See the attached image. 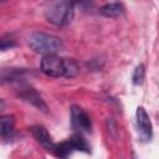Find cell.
Masks as SVG:
<instances>
[{"mask_svg": "<svg viewBox=\"0 0 159 159\" xmlns=\"http://www.w3.org/2000/svg\"><path fill=\"white\" fill-rule=\"evenodd\" d=\"M31 133L34 135V138L47 150H53L55 148V143L50 135V133L47 132V129L42 125H35L31 128Z\"/></svg>", "mask_w": 159, "mask_h": 159, "instance_id": "52a82bcc", "label": "cell"}, {"mask_svg": "<svg viewBox=\"0 0 159 159\" xmlns=\"http://www.w3.org/2000/svg\"><path fill=\"white\" fill-rule=\"evenodd\" d=\"M76 150V147H75V143L72 142V139H68V140H65L60 144H55V148H53V154L60 158V159H66L71 153H73Z\"/></svg>", "mask_w": 159, "mask_h": 159, "instance_id": "9c48e42d", "label": "cell"}, {"mask_svg": "<svg viewBox=\"0 0 159 159\" xmlns=\"http://www.w3.org/2000/svg\"><path fill=\"white\" fill-rule=\"evenodd\" d=\"M27 45L36 53H41L45 56L56 55L57 52L63 50V43L58 37L42 31L31 32L27 37Z\"/></svg>", "mask_w": 159, "mask_h": 159, "instance_id": "7a4b0ae2", "label": "cell"}, {"mask_svg": "<svg viewBox=\"0 0 159 159\" xmlns=\"http://www.w3.org/2000/svg\"><path fill=\"white\" fill-rule=\"evenodd\" d=\"M41 71L50 77H75L80 72V67L72 58H62L56 55L45 56L41 60Z\"/></svg>", "mask_w": 159, "mask_h": 159, "instance_id": "6da1fadb", "label": "cell"}, {"mask_svg": "<svg viewBox=\"0 0 159 159\" xmlns=\"http://www.w3.org/2000/svg\"><path fill=\"white\" fill-rule=\"evenodd\" d=\"M99 12L107 17H117L124 12V6L120 2H111L102 6Z\"/></svg>", "mask_w": 159, "mask_h": 159, "instance_id": "30bf717a", "label": "cell"}, {"mask_svg": "<svg viewBox=\"0 0 159 159\" xmlns=\"http://www.w3.org/2000/svg\"><path fill=\"white\" fill-rule=\"evenodd\" d=\"M137 127L139 130V134L143 140H150L152 138V122L149 119L148 113L143 107L137 108Z\"/></svg>", "mask_w": 159, "mask_h": 159, "instance_id": "8992f818", "label": "cell"}, {"mask_svg": "<svg viewBox=\"0 0 159 159\" xmlns=\"http://www.w3.org/2000/svg\"><path fill=\"white\" fill-rule=\"evenodd\" d=\"M4 108H5V102H4L2 99H0V112H1Z\"/></svg>", "mask_w": 159, "mask_h": 159, "instance_id": "5bb4252c", "label": "cell"}, {"mask_svg": "<svg viewBox=\"0 0 159 159\" xmlns=\"http://www.w3.org/2000/svg\"><path fill=\"white\" fill-rule=\"evenodd\" d=\"M12 46H15V42H14V41H11V40H6V39H1V40H0V51L11 48Z\"/></svg>", "mask_w": 159, "mask_h": 159, "instance_id": "4fadbf2b", "label": "cell"}, {"mask_svg": "<svg viewBox=\"0 0 159 159\" xmlns=\"http://www.w3.org/2000/svg\"><path fill=\"white\" fill-rule=\"evenodd\" d=\"M144 76H145V70H144V65H138L137 67H135V70H134V72H133V77H132V80H133V83L134 84H140L142 82H143V80H144Z\"/></svg>", "mask_w": 159, "mask_h": 159, "instance_id": "7c38bea8", "label": "cell"}, {"mask_svg": "<svg viewBox=\"0 0 159 159\" xmlns=\"http://www.w3.org/2000/svg\"><path fill=\"white\" fill-rule=\"evenodd\" d=\"M15 128L14 116H2L0 117V138L6 139L12 135Z\"/></svg>", "mask_w": 159, "mask_h": 159, "instance_id": "ba28073f", "label": "cell"}, {"mask_svg": "<svg viewBox=\"0 0 159 159\" xmlns=\"http://www.w3.org/2000/svg\"><path fill=\"white\" fill-rule=\"evenodd\" d=\"M72 142L75 143V147H76V150H82V152H89V145L87 144L86 139L81 135V134H75L72 138Z\"/></svg>", "mask_w": 159, "mask_h": 159, "instance_id": "8fae6325", "label": "cell"}, {"mask_svg": "<svg viewBox=\"0 0 159 159\" xmlns=\"http://www.w3.org/2000/svg\"><path fill=\"white\" fill-rule=\"evenodd\" d=\"M45 16L48 22L56 26H66L73 20L75 16L73 4L70 1L51 2L45 10Z\"/></svg>", "mask_w": 159, "mask_h": 159, "instance_id": "3957f363", "label": "cell"}, {"mask_svg": "<svg viewBox=\"0 0 159 159\" xmlns=\"http://www.w3.org/2000/svg\"><path fill=\"white\" fill-rule=\"evenodd\" d=\"M19 96L24 101H26L30 104L35 106L37 109H40L42 112H47L46 103L43 102V99L41 98V96L37 93V91L34 89L32 87H30V86H20V88H19Z\"/></svg>", "mask_w": 159, "mask_h": 159, "instance_id": "5b68a950", "label": "cell"}, {"mask_svg": "<svg viewBox=\"0 0 159 159\" xmlns=\"http://www.w3.org/2000/svg\"><path fill=\"white\" fill-rule=\"evenodd\" d=\"M71 125L75 130L81 133H88L91 132L92 123L89 116L80 107L73 106L71 108Z\"/></svg>", "mask_w": 159, "mask_h": 159, "instance_id": "277c9868", "label": "cell"}]
</instances>
